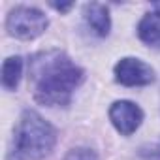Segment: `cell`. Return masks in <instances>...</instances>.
<instances>
[{"label":"cell","instance_id":"ba28073f","mask_svg":"<svg viewBox=\"0 0 160 160\" xmlns=\"http://www.w3.org/2000/svg\"><path fill=\"white\" fill-rule=\"evenodd\" d=\"M23 75V58L21 57H8L2 64V85L8 91H15Z\"/></svg>","mask_w":160,"mask_h":160},{"label":"cell","instance_id":"3957f363","mask_svg":"<svg viewBox=\"0 0 160 160\" xmlns=\"http://www.w3.org/2000/svg\"><path fill=\"white\" fill-rule=\"evenodd\" d=\"M49 21L45 17L43 12H40L38 8H30V6H17L8 13L6 19V28L8 34L19 40H34L38 36H42L47 28Z\"/></svg>","mask_w":160,"mask_h":160},{"label":"cell","instance_id":"9c48e42d","mask_svg":"<svg viewBox=\"0 0 160 160\" xmlns=\"http://www.w3.org/2000/svg\"><path fill=\"white\" fill-rule=\"evenodd\" d=\"M64 160H100L98 154L92 151V149H87V147H79V149H72Z\"/></svg>","mask_w":160,"mask_h":160},{"label":"cell","instance_id":"8fae6325","mask_svg":"<svg viewBox=\"0 0 160 160\" xmlns=\"http://www.w3.org/2000/svg\"><path fill=\"white\" fill-rule=\"evenodd\" d=\"M152 10H154V15L160 19V2H154V4H152Z\"/></svg>","mask_w":160,"mask_h":160},{"label":"cell","instance_id":"30bf717a","mask_svg":"<svg viewBox=\"0 0 160 160\" xmlns=\"http://www.w3.org/2000/svg\"><path fill=\"white\" fill-rule=\"evenodd\" d=\"M51 6H53L55 10H58V12H68L73 4H72V2H68V4H51Z\"/></svg>","mask_w":160,"mask_h":160},{"label":"cell","instance_id":"7a4b0ae2","mask_svg":"<svg viewBox=\"0 0 160 160\" xmlns=\"http://www.w3.org/2000/svg\"><path fill=\"white\" fill-rule=\"evenodd\" d=\"M57 143V130L36 111L27 109L13 132L6 160H43Z\"/></svg>","mask_w":160,"mask_h":160},{"label":"cell","instance_id":"6da1fadb","mask_svg":"<svg viewBox=\"0 0 160 160\" xmlns=\"http://www.w3.org/2000/svg\"><path fill=\"white\" fill-rule=\"evenodd\" d=\"M85 72L60 51L38 53L30 60V79L36 102L57 108L68 106L73 91L81 85Z\"/></svg>","mask_w":160,"mask_h":160},{"label":"cell","instance_id":"52a82bcc","mask_svg":"<svg viewBox=\"0 0 160 160\" xmlns=\"http://www.w3.org/2000/svg\"><path fill=\"white\" fill-rule=\"evenodd\" d=\"M138 36L149 47L160 49V19L154 13H147L138 25Z\"/></svg>","mask_w":160,"mask_h":160},{"label":"cell","instance_id":"5b68a950","mask_svg":"<svg viewBox=\"0 0 160 160\" xmlns=\"http://www.w3.org/2000/svg\"><path fill=\"white\" fill-rule=\"evenodd\" d=\"M109 121L113 122L117 132H121L122 136H130L139 128L143 121V111L134 102L119 100L109 108Z\"/></svg>","mask_w":160,"mask_h":160},{"label":"cell","instance_id":"277c9868","mask_svg":"<svg viewBox=\"0 0 160 160\" xmlns=\"http://www.w3.org/2000/svg\"><path fill=\"white\" fill-rule=\"evenodd\" d=\"M115 79L124 87H141L154 81V70L139 58H121L115 64Z\"/></svg>","mask_w":160,"mask_h":160},{"label":"cell","instance_id":"8992f818","mask_svg":"<svg viewBox=\"0 0 160 160\" xmlns=\"http://www.w3.org/2000/svg\"><path fill=\"white\" fill-rule=\"evenodd\" d=\"M85 21L87 25L94 30V34L98 36H108L109 28H111V19H109V12L104 4L100 2H91L85 6Z\"/></svg>","mask_w":160,"mask_h":160}]
</instances>
